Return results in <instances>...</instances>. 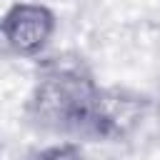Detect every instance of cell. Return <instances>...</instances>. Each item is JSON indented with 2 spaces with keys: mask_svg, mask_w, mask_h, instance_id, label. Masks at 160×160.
Returning <instances> with one entry per match:
<instances>
[{
  "mask_svg": "<svg viewBox=\"0 0 160 160\" xmlns=\"http://www.w3.org/2000/svg\"><path fill=\"white\" fill-rule=\"evenodd\" d=\"M150 100L145 95L120 90V88H100L98 100L92 105L90 118V138L102 140H120L128 138L148 115Z\"/></svg>",
  "mask_w": 160,
  "mask_h": 160,
  "instance_id": "obj_3",
  "label": "cell"
},
{
  "mask_svg": "<svg viewBox=\"0 0 160 160\" xmlns=\"http://www.w3.org/2000/svg\"><path fill=\"white\" fill-rule=\"evenodd\" d=\"M58 32V15L45 2L18 0L12 2L0 22L5 52L20 60H38L48 52Z\"/></svg>",
  "mask_w": 160,
  "mask_h": 160,
  "instance_id": "obj_2",
  "label": "cell"
},
{
  "mask_svg": "<svg viewBox=\"0 0 160 160\" xmlns=\"http://www.w3.org/2000/svg\"><path fill=\"white\" fill-rule=\"evenodd\" d=\"M100 85L80 58H50L40 62L35 88L28 98L30 118L55 132L88 135Z\"/></svg>",
  "mask_w": 160,
  "mask_h": 160,
  "instance_id": "obj_1",
  "label": "cell"
},
{
  "mask_svg": "<svg viewBox=\"0 0 160 160\" xmlns=\"http://www.w3.org/2000/svg\"><path fill=\"white\" fill-rule=\"evenodd\" d=\"M25 160H85V150L75 140H62V142H52L35 150Z\"/></svg>",
  "mask_w": 160,
  "mask_h": 160,
  "instance_id": "obj_4",
  "label": "cell"
}]
</instances>
